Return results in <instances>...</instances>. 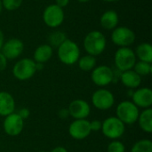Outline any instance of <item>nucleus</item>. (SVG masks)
Segmentation results:
<instances>
[{
  "label": "nucleus",
  "instance_id": "14",
  "mask_svg": "<svg viewBox=\"0 0 152 152\" xmlns=\"http://www.w3.org/2000/svg\"><path fill=\"white\" fill-rule=\"evenodd\" d=\"M68 110L74 119H86L91 113V107L86 101L77 99L69 103Z\"/></svg>",
  "mask_w": 152,
  "mask_h": 152
},
{
  "label": "nucleus",
  "instance_id": "11",
  "mask_svg": "<svg viewBox=\"0 0 152 152\" xmlns=\"http://www.w3.org/2000/svg\"><path fill=\"white\" fill-rule=\"evenodd\" d=\"M90 121L87 119H74L69 126V134L74 140H84L91 134Z\"/></svg>",
  "mask_w": 152,
  "mask_h": 152
},
{
  "label": "nucleus",
  "instance_id": "26",
  "mask_svg": "<svg viewBox=\"0 0 152 152\" xmlns=\"http://www.w3.org/2000/svg\"><path fill=\"white\" fill-rule=\"evenodd\" d=\"M1 2H2L3 9L12 12L19 9L21 6L23 0H1Z\"/></svg>",
  "mask_w": 152,
  "mask_h": 152
},
{
  "label": "nucleus",
  "instance_id": "27",
  "mask_svg": "<svg viewBox=\"0 0 152 152\" xmlns=\"http://www.w3.org/2000/svg\"><path fill=\"white\" fill-rule=\"evenodd\" d=\"M107 152H126V147L122 142L112 140L107 147Z\"/></svg>",
  "mask_w": 152,
  "mask_h": 152
},
{
  "label": "nucleus",
  "instance_id": "36",
  "mask_svg": "<svg viewBox=\"0 0 152 152\" xmlns=\"http://www.w3.org/2000/svg\"><path fill=\"white\" fill-rule=\"evenodd\" d=\"M77 1L79 2V3H87V2H89L91 0H77Z\"/></svg>",
  "mask_w": 152,
  "mask_h": 152
},
{
  "label": "nucleus",
  "instance_id": "4",
  "mask_svg": "<svg viewBox=\"0 0 152 152\" xmlns=\"http://www.w3.org/2000/svg\"><path fill=\"white\" fill-rule=\"evenodd\" d=\"M116 113V117L125 125H133L137 122L140 110L133 102L123 101L118 104Z\"/></svg>",
  "mask_w": 152,
  "mask_h": 152
},
{
  "label": "nucleus",
  "instance_id": "3",
  "mask_svg": "<svg viewBox=\"0 0 152 152\" xmlns=\"http://www.w3.org/2000/svg\"><path fill=\"white\" fill-rule=\"evenodd\" d=\"M136 61L134 51L130 47H119L114 54L116 69L121 72L133 69Z\"/></svg>",
  "mask_w": 152,
  "mask_h": 152
},
{
  "label": "nucleus",
  "instance_id": "9",
  "mask_svg": "<svg viewBox=\"0 0 152 152\" xmlns=\"http://www.w3.org/2000/svg\"><path fill=\"white\" fill-rule=\"evenodd\" d=\"M92 104L100 110H108L115 103V97L113 94L105 88H100L96 90L91 98Z\"/></svg>",
  "mask_w": 152,
  "mask_h": 152
},
{
  "label": "nucleus",
  "instance_id": "6",
  "mask_svg": "<svg viewBox=\"0 0 152 152\" xmlns=\"http://www.w3.org/2000/svg\"><path fill=\"white\" fill-rule=\"evenodd\" d=\"M135 33L126 26H118L110 35L111 42L118 47H130L135 41Z\"/></svg>",
  "mask_w": 152,
  "mask_h": 152
},
{
  "label": "nucleus",
  "instance_id": "2",
  "mask_svg": "<svg viewBox=\"0 0 152 152\" xmlns=\"http://www.w3.org/2000/svg\"><path fill=\"white\" fill-rule=\"evenodd\" d=\"M57 56L61 63L73 65L77 62L80 57V48L76 42L67 38L57 48Z\"/></svg>",
  "mask_w": 152,
  "mask_h": 152
},
{
  "label": "nucleus",
  "instance_id": "18",
  "mask_svg": "<svg viewBox=\"0 0 152 152\" xmlns=\"http://www.w3.org/2000/svg\"><path fill=\"white\" fill-rule=\"evenodd\" d=\"M53 54V48L49 44H42L38 45L33 53V60L36 63L47 62Z\"/></svg>",
  "mask_w": 152,
  "mask_h": 152
},
{
  "label": "nucleus",
  "instance_id": "23",
  "mask_svg": "<svg viewBox=\"0 0 152 152\" xmlns=\"http://www.w3.org/2000/svg\"><path fill=\"white\" fill-rule=\"evenodd\" d=\"M67 39L66 33L61 30H54L52 33H50L48 37V42L49 45L53 48H58L65 40Z\"/></svg>",
  "mask_w": 152,
  "mask_h": 152
},
{
  "label": "nucleus",
  "instance_id": "38",
  "mask_svg": "<svg viewBox=\"0 0 152 152\" xmlns=\"http://www.w3.org/2000/svg\"><path fill=\"white\" fill-rule=\"evenodd\" d=\"M38 152H45V151H38Z\"/></svg>",
  "mask_w": 152,
  "mask_h": 152
},
{
  "label": "nucleus",
  "instance_id": "24",
  "mask_svg": "<svg viewBox=\"0 0 152 152\" xmlns=\"http://www.w3.org/2000/svg\"><path fill=\"white\" fill-rule=\"evenodd\" d=\"M133 69L142 77H146L151 74L152 66L151 63L145 62V61H138L135 62Z\"/></svg>",
  "mask_w": 152,
  "mask_h": 152
},
{
  "label": "nucleus",
  "instance_id": "13",
  "mask_svg": "<svg viewBox=\"0 0 152 152\" xmlns=\"http://www.w3.org/2000/svg\"><path fill=\"white\" fill-rule=\"evenodd\" d=\"M4 133L9 136L19 135L24 128V120L15 112L4 117L3 123Z\"/></svg>",
  "mask_w": 152,
  "mask_h": 152
},
{
  "label": "nucleus",
  "instance_id": "25",
  "mask_svg": "<svg viewBox=\"0 0 152 152\" xmlns=\"http://www.w3.org/2000/svg\"><path fill=\"white\" fill-rule=\"evenodd\" d=\"M131 152H152V142L148 139L140 140L133 145Z\"/></svg>",
  "mask_w": 152,
  "mask_h": 152
},
{
  "label": "nucleus",
  "instance_id": "21",
  "mask_svg": "<svg viewBox=\"0 0 152 152\" xmlns=\"http://www.w3.org/2000/svg\"><path fill=\"white\" fill-rule=\"evenodd\" d=\"M140 128L147 133L151 134L152 132V110L151 108H148L143 110L139 114V118L137 119Z\"/></svg>",
  "mask_w": 152,
  "mask_h": 152
},
{
  "label": "nucleus",
  "instance_id": "32",
  "mask_svg": "<svg viewBox=\"0 0 152 152\" xmlns=\"http://www.w3.org/2000/svg\"><path fill=\"white\" fill-rule=\"evenodd\" d=\"M59 116H60V118H68V116H69L68 109H67V110H66V109L61 110H60V113H59Z\"/></svg>",
  "mask_w": 152,
  "mask_h": 152
},
{
  "label": "nucleus",
  "instance_id": "16",
  "mask_svg": "<svg viewBox=\"0 0 152 152\" xmlns=\"http://www.w3.org/2000/svg\"><path fill=\"white\" fill-rule=\"evenodd\" d=\"M15 101L8 92H0V116L6 117L14 112Z\"/></svg>",
  "mask_w": 152,
  "mask_h": 152
},
{
  "label": "nucleus",
  "instance_id": "30",
  "mask_svg": "<svg viewBox=\"0 0 152 152\" xmlns=\"http://www.w3.org/2000/svg\"><path fill=\"white\" fill-rule=\"evenodd\" d=\"M7 61L8 60L5 58V56L0 52V72L4 70L7 67Z\"/></svg>",
  "mask_w": 152,
  "mask_h": 152
},
{
  "label": "nucleus",
  "instance_id": "17",
  "mask_svg": "<svg viewBox=\"0 0 152 152\" xmlns=\"http://www.w3.org/2000/svg\"><path fill=\"white\" fill-rule=\"evenodd\" d=\"M118 22L119 17L115 10L105 11L100 18V24L106 30H113L118 26Z\"/></svg>",
  "mask_w": 152,
  "mask_h": 152
},
{
  "label": "nucleus",
  "instance_id": "33",
  "mask_svg": "<svg viewBox=\"0 0 152 152\" xmlns=\"http://www.w3.org/2000/svg\"><path fill=\"white\" fill-rule=\"evenodd\" d=\"M51 152H68V150L65 148V147H62V146H57L55 148H53Z\"/></svg>",
  "mask_w": 152,
  "mask_h": 152
},
{
  "label": "nucleus",
  "instance_id": "22",
  "mask_svg": "<svg viewBox=\"0 0 152 152\" xmlns=\"http://www.w3.org/2000/svg\"><path fill=\"white\" fill-rule=\"evenodd\" d=\"M77 63L81 70L86 72L92 71L96 67V57L86 54L84 56H80Z\"/></svg>",
  "mask_w": 152,
  "mask_h": 152
},
{
  "label": "nucleus",
  "instance_id": "15",
  "mask_svg": "<svg viewBox=\"0 0 152 152\" xmlns=\"http://www.w3.org/2000/svg\"><path fill=\"white\" fill-rule=\"evenodd\" d=\"M132 96V102L142 109L151 108L152 105V91L149 87H142L136 89Z\"/></svg>",
  "mask_w": 152,
  "mask_h": 152
},
{
  "label": "nucleus",
  "instance_id": "1",
  "mask_svg": "<svg viewBox=\"0 0 152 152\" xmlns=\"http://www.w3.org/2000/svg\"><path fill=\"white\" fill-rule=\"evenodd\" d=\"M83 46L87 54L98 56L102 54L107 46V39L104 34L100 30H93L86 35L83 41Z\"/></svg>",
  "mask_w": 152,
  "mask_h": 152
},
{
  "label": "nucleus",
  "instance_id": "34",
  "mask_svg": "<svg viewBox=\"0 0 152 152\" xmlns=\"http://www.w3.org/2000/svg\"><path fill=\"white\" fill-rule=\"evenodd\" d=\"M4 42V33L2 31V29L0 28V51L2 49V46H3V44Z\"/></svg>",
  "mask_w": 152,
  "mask_h": 152
},
{
  "label": "nucleus",
  "instance_id": "10",
  "mask_svg": "<svg viewBox=\"0 0 152 152\" xmlns=\"http://www.w3.org/2000/svg\"><path fill=\"white\" fill-rule=\"evenodd\" d=\"M91 79L97 86H107L113 82V69L107 65L97 66L92 70Z\"/></svg>",
  "mask_w": 152,
  "mask_h": 152
},
{
  "label": "nucleus",
  "instance_id": "35",
  "mask_svg": "<svg viewBox=\"0 0 152 152\" xmlns=\"http://www.w3.org/2000/svg\"><path fill=\"white\" fill-rule=\"evenodd\" d=\"M102 1L106 2V3H115V2H117L118 0H102Z\"/></svg>",
  "mask_w": 152,
  "mask_h": 152
},
{
  "label": "nucleus",
  "instance_id": "5",
  "mask_svg": "<svg viewBox=\"0 0 152 152\" xmlns=\"http://www.w3.org/2000/svg\"><path fill=\"white\" fill-rule=\"evenodd\" d=\"M37 71L36 62L30 58L20 59L12 67V75L20 81L30 79L34 77Z\"/></svg>",
  "mask_w": 152,
  "mask_h": 152
},
{
  "label": "nucleus",
  "instance_id": "37",
  "mask_svg": "<svg viewBox=\"0 0 152 152\" xmlns=\"http://www.w3.org/2000/svg\"><path fill=\"white\" fill-rule=\"evenodd\" d=\"M2 11H3V5H2V2L0 0V14L2 13Z\"/></svg>",
  "mask_w": 152,
  "mask_h": 152
},
{
  "label": "nucleus",
  "instance_id": "7",
  "mask_svg": "<svg viewBox=\"0 0 152 152\" xmlns=\"http://www.w3.org/2000/svg\"><path fill=\"white\" fill-rule=\"evenodd\" d=\"M126 130V125L120 121L117 117H109L102 125V132L108 139L118 140L120 138Z\"/></svg>",
  "mask_w": 152,
  "mask_h": 152
},
{
  "label": "nucleus",
  "instance_id": "12",
  "mask_svg": "<svg viewBox=\"0 0 152 152\" xmlns=\"http://www.w3.org/2000/svg\"><path fill=\"white\" fill-rule=\"evenodd\" d=\"M24 51V43L19 38H10L4 42L1 53L7 60H15L20 57Z\"/></svg>",
  "mask_w": 152,
  "mask_h": 152
},
{
  "label": "nucleus",
  "instance_id": "29",
  "mask_svg": "<svg viewBox=\"0 0 152 152\" xmlns=\"http://www.w3.org/2000/svg\"><path fill=\"white\" fill-rule=\"evenodd\" d=\"M17 114H18L23 120H25V119H27V118L29 117L30 111H29V110L27 109V108H22V109H20V110L17 112Z\"/></svg>",
  "mask_w": 152,
  "mask_h": 152
},
{
  "label": "nucleus",
  "instance_id": "19",
  "mask_svg": "<svg viewBox=\"0 0 152 152\" xmlns=\"http://www.w3.org/2000/svg\"><path fill=\"white\" fill-rule=\"evenodd\" d=\"M119 80L126 87L129 89L138 88L142 83V77L134 69L122 72Z\"/></svg>",
  "mask_w": 152,
  "mask_h": 152
},
{
  "label": "nucleus",
  "instance_id": "31",
  "mask_svg": "<svg viewBox=\"0 0 152 152\" xmlns=\"http://www.w3.org/2000/svg\"><path fill=\"white\" fill-rule=\"evenodd\" d=\"M70 0H55V4L60 6L61 8H65L69 5Z\"/></svg>",
  "mask_w": 152,
  "mask_h": 152
},
{
  "label": "nucleus",
  "instance_id": "8",
  "mask_svg": "<svg viewBox=\"0 0 152 152\" xmlns=\"http://www.w3.org/2000/svg\"><path fill=\"white\" fill-rule=\"evenodd\" d=\"M43 21L49 28H58L60 27L65 19L64 10L55 4H51L47 5L42 14Z\"/></svg>",
  "mask_w": 152,
  "mask_h": 152
},
{
  "label": "nucleus",
  "instance_id": "28",
  "mask_svg": "<svg viewBox=\"0 0 152 152\" xmlns=\"http://www.w3.org/2000/svg\"><path fill=\"white\" fill-rule=\"evenodd\" d=\"M102 122L100 121V120H93V121H90V128H91V131L92 132H99L102 130Z\"/></svg>",
  "mask_w": 152,
  "mask_h": 152
},
{
  "label": "nucleus",
  "instance_id": "20",
  "mask_svg": "<svg viewBox=\"0 0 152 152\" xmlns=\"http://www.w3.org/2000/svg\"><path fill=\"white\" fill-rule=\"evenodd\" d=\"M136 59L141 61L145 62H152V45L150 43L144 42L138 45L134 51Z\"/></svg>",
  "mask_w": 152,
  "mask_h": 152
}]
</instances>
